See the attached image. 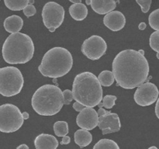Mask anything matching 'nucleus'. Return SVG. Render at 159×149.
Segmentation results:
<instances>
[{
    "label": "nucleus",
    "instance_id": "f257e3e1",
    "mask_svg": "<svg viewBox=\"0 0 159 149\" xmlns=\"http://www.w3.org/2000/svg\"><path fill=\"white\" fill-rule=\"evenodd\" d=\"M112 66L116 86L125 89L138 88L148 77V61L144 55L135 50L120 51L113 59Z\"/></svg>",
    "mask_w": 159,
    "mask_h": 149
},
{
    "label": "nucleus",
    "instance_id": "f03ea898",
    "mask_svg": "<svg viewBox=\"0 0 159 149\" xmlns=\"http://www.w3.org/2000/svg\"><path fill=\"white\" fill-rule=\"evenodd\" d=\"M74 99L85 107L93 108L102 100V88L98 78L89 71L75 76L72 85Z\"/></svg>",
    "mask_w": 159,
    "mask_h": 149
},
{
    "label": "nucleus",
    "instance_id": "7ed1b4c3",
    "mask_svg": "<svg viewBox=\"0 0 159 149\" xmlns=\"http://www.w3.org/2000/svg\"><path fill=\"white\" fill-rule=\"evenodd\" d=\"M2 53L6 63L25 64L30 61L34 56V42L27 34L22 33L10 34L3 43Z\"/></svg>",
    "mask_w": 159,
    "mask_h": 149
},
{
    "label": "nucleus",
    "instance_id": "20e7f679",
    "mask_svg": "<svg viewBox=\"0 0 159 149\" xmlns=\"http://www.w3.org/2000/svg\"><path fill=\"white\" fill-rule=\"evenodd\" d=\"M31 104L34 111L41 116H54L65 104L63 92L54 85H43L32 96Z\"/></svg>",
    "mask_w": 159,
    "mask_h": 149
},
{
    "label": "nucleus",
    "instance_id": "39448f33",
    "mask_svg": "<svg viewBox=\"0 0 159 149\" xmlns=\"http://www.w3.org/2000/svg\"><path fill=\"white\" fill-rule=\"evenodd\" d=\"M73 57L67 49L61 47L51 48L45 53L38 70L44 77H62L71 71Z\"/></svg>",
    "mask_w": 159,
    "mask_h": 149
},
{
    "label": "nucleus",
    "instance_id": "423d86ee",
    "mask_svg": "<svg viewBox=\"0 0 159 149\" xmlns=\"http://www.w3.org/2000/svg\"><path fill=\"white\" fill-rule=\"evenodd\" d=\"M24 79L21 71L16 67L0 68V94L6 97L16 96L21 92Z\"/></svg>",
    "mask_w": 159,
    "mask_h": 149
},
{
    "label": "nucleus",
    "instance_id": "0eeeda50",
    "mask_svg": "<svg viewBox=\"0 0 159 149\" xmlns=\"http://www.w3.org/2000/svg\"><path fill=\"white\" fill-rule=\"evenodd\" d=\"M24 119L16 106L6 103L0 106V131L12 133L18 130L23 124Z\"/></svg>",
    "mask_w": 159,
    "mask_h": 149
},
{
    "label": "nucleus",
    "instance_id": "6e6552de",
    "mask_svg": "<svg viewBox=\"0 0 159 149\" xmlns=\"http://www.w3.org/2000/svg\"><path fill=\"white\" fill-rule=\"evenodd\" d=\"M43 23L50 32H54L60 27L65 19V9L55 2H49L44 5L42 10Z\"/></svg>",
    "mask_w": 159,
    "mask_h": 149
},
{
    "label": "nucleus",
    "instance_id": "1a4fd4ad",
    "mask_svg": "<svg viewBox=\"0 0 159 149\" xmlns=\"http://www.w3.org/2000/svg\"><path fill=\"white\" fill-rule=\"evenodd\" d=\"M107 44L102 37L93 35L84 40L82 45V54L89 59L93 61L99 60L105 54Z\"/></svg>",
    "mask_w": 159,
    "mask_h": 149
},
{
    "label": "nucleus",
    "instance_id": "9d476101",
    "mask_svg": "<svg viewBox=\"0 0 159 149\" xmlns=\"http://www.w3.org/2000/svg\"><path fill=\"white\" fill-rule=\"evenodd\" d=\"M158 87L152 82H146L137 88L134 99L138 105L148 106L152 105L158 100Z\"/></svg>",
    "mask_w": 159,
    "mask_h": 149
},
{
    "label": "nucleus",
    "instance_id": "9b49d317",
    "mask_svg": "<svg viewBox=\"0 0 159 149\" xmlns=\"http://www.w3.org/2000/svg\"><path fill=\"white\" fill-rule=\"evenodd\" d=\"M98 126L104 135L119 131L121 127L119 116L116 113L109 111L102 116H99Z\"/></svg>",
    "mask_w": 159,
    "mask_h": 149
},
{
    "label": "nucleus",
    "instance_id": "f8f14e48",
    "mask_svg": "<svg viewBox=\"0 0 159 149\" xmlns=\"http://www.w3.org/2000/svg\"><path fill=\"white\" fill-rule=\"evenodd\" d=\"M99 115L93 108L85 107L79 113L76 118V124L83 130H91L98 126Z\"/></svg>",
    "mask_w": 159,
    "mask_h": 149
},
{
    "label": "nucleus",
    "instance_id": "ddd939ff",
    "mask_svg": "<svg viewBox=\"0 0 159 149\" xmlns=\"http://www.w3.org/2000/svg\"><path fill=\"white\" fill-rule=\"evenodd\" d=\"M103 23L112 31H120L126 24V18L120 11H113L103 18Z\"/></svg>",
    "mask_w": 159,
    "mask_h": 149
},
{
    "label": "nucleus",
    "instance_id": "4468645a",
    "mask_svg": "<svg viewBox=\"0 0 159 149\" xmlns=\"http://www.w3.org/2000/svg\"><path fill=\"white\" fill-rule=\"evenodd\" d=\"M36 149H56L58 146V141L51 134L41 133L34 140Z\"/></svg>",
    "mask_w": 159,
    "mask_h": 149
},
{
    "label": "nucleus",
    "instance_id": "2eb2a0df",
    "mask_svg": "<svg viewBox=\"0 0 159 149\" xmlns=\"http://www.w3.org/2000/svg\"><path fill=\"white\" fill-rule=\"evenodd\" d=\"M116 2L113 0H91V7L96 13L107 15L116 8Z\"/></svg>",
    "mask_w": 159,
    "mask_h": 149
},
{
    "label": "nucleus",
    "instance_id": "dca6fc26",
    "mask_svg": "<svg viewBox=\"0 0 159 149\" xmlns=\"http://www.w3.org/2000/svg\"><path fill=\"white\" fill-rule=\"evenodd\" d=\"M4 28L8 33L11 34L20 33L23 26V20L20 16L16 15H12L7 17L4 20Z\"/></svg>",
    "mask_w": 159,
    "mask_h": 149
},
{
    "label": "nucleus",
    "instance_id": "f3484780",
    "mask_svg": "<svg viewBox=\"0 0 159 149\" xmlns=\"http://www.w3.org/2000/svg\"><path fill=\"white\" fill-rule=\"evenodd\" d=\"M69 13L71 16L77 21H82L86 18L88 15V9L85 4H72L69 7Z\"/></svg>",
    "mask_w": 159,
    "mask_h": 149
},
{
    "label": "nucleus",
    "instance_id": "a211bd4d",
    "mask_svg": "<svg viewBox=\"0 0 159 149\" xmlns=\"http://www.w3.org/2000/svg\"><path fill=\"white\" fill-rule=\"evenodd\" d=\"M75 142L81 148L89 145L93 141V136L89 130L79 129L75 133Z\"/></svg>",
    "mask_w": 159,
    "mask_h": 149
},
{
    "label": "nucleus",
    "instance_id": "6ab92c4d",
    "mask_svg": "<svg viewBox=\"0 0 159 149\" xmlns=\"http://www.w3.org/2000/svg\"><path fill=\"white\" fill-rule=\"evenodd\" d=\"M5 5L9 9L12 11L23 10L29 5V0H5Z\"/></svg>",
    "mask_w": 159,
    "mask_h": 149
},
{
    "label": "nucleus",
    "instance_id": "aec40b11",
    "mask_svg": "<svg viewBox=\"0 0 159 149\" xmlns=\"http://www.w3.org/2000/svg\"><path fill=\"white\" fill-rule=\"evenodd\" d=\"M98 79H99L101 85H102V86H106V87H108V86H110V85H112L115 81L114 75H113V71H109V70L102 71V72L99 74Z\"/></svg>",
    "mask_w": 159,
    "mask_h": 149
},
{
    "label": "nucleus",
    "instance_id": "412c9836",
    "mask_svg": "<svg viewBox=\"0 0 159 149\" xmlns=\"http://www.w3.org/2000/svg\"><path fill=\"white\" fill-rule=\"evenodd\" d=\"M93 149H120V147L113 140L101 139L95 144Z\"/></svg>",
    "mask_w": 159,
    "mask_h": 149
},
{
    "label": "nucleus",
    "instance_id": "4be33fe9",
    "mask_svg": "<svg viewBox=\"0 0 159 149\" xmlns=\"http://www.w3.org/2000/svg\"><path fill=\"white\" fill-rule=\"evenodd\" d=\"M54 131L57 137L67 136L68 133V124L65 121H57L54 124Z\"/></svg>",
    "mask_w": 159,
    "mask_h": 149
},
{
    "label": "nucleus",
    "instance_id": "5701e85b",
    "mask_svg": "<svg viewBox=\"0 0 159 149\" xmlns=\"http://www.w3.org/2000/svg\"><path fill=\"white\" fill-rule=\"evenodd\" d=\"M149 25L155 30L159 31V9L154 10L148 18Z\"/></svg>",
    "mask_w": 159,
    "mask_h": 149
},
{
    "label": "nucleus",
    "instance_id": "b1692460",
    "mask_svg": "<svg viewBox=\"0 0 159 149\" xmlns=\"http://www.w3.org/2000/svg\"><path fill=\"white\" fill-rule=\"evenodd\" d=\"M149 43L153 51L159 53V31H155L151 34Z\"/></svg>",
    "mask_w": 159,
    "mask_h": 149
},
{
    "label": "nucleus",
    "instance_id": "393cba45",
    "mask_svg": "<svg viewBox=\"0 0 159 149\" xmlns=\"http://www.w3.org/2000/svg\"><path fill=\"white\" fill-rule=\"evenodd\" d=\"M117 99V97L116 96L113 95H107L102 99V104L103 106L107 109L113 108V106H115V102Z\"/></svg>",
    "mask_w": 159,
    "mask_h": 149
},
{
    "label": "nucleus",
    "instance_id": "a878e982",
    "mask_svg": "<svg viewBox=\"0 0 159 149\" xmlns=\"http://www.w3.org/2000/svg\"><path fill=\"white\" fill-rule=\"evenodd\" d=\"M137 3L141 6V10L144 13H146L149 11L152 5V0H137Z\"/></svg>",
    "mask_w": 159,
    "mask_h": 149
},
{
    "label": "nucleus",
    "instance_id": "bb28decb",
    "mask_svg": "<svg viewBox=\"0 0 159 149\" xmlns=\"http://www.w3.org/2000/svg\"><path fill=\"white\" fill-rule=\"evenodd\" d=\"M37 12L35 6L34 5H28L24 9H23V13L26 17H30L34 16Z\"/></svg>",
    "mask_w": 159,
    "mask_h": 149
},
{
    "label": "nucleus",
    "instance_id": "cd10ccee",
    "mask_svg": "<svg viewBox=\"0 0 159 149\" xmlns=\"http://www.w3.org/2000/svg\"><path fill=\"white\" fill-rule=\"evenodd\" d=\"M63 96L64 99H65V105H69V104L71 103V101L74 99L72 91H71V90L69 89H65V91H63Z\"/></svg>",
    "mask_w": 159,
    "mask_h": 149
},
{
    "label": "nucleus",
    "instance_id": "c85d7f7f",
    "mask_svg": "<svg viewBox=\"0 0 159 149\" xmlns=\"http://www.w3.org/2000/svg\"><path fill=\"white\" fill-rule=\"evenodd\" d=\"M73 108H74L75 110H76L77 112H79V113H80V112H82L85 107L83 105H82L81 103H79V102H75L73 104Z\"/></svg>",
    "mask_w": 159,
    "mask_h": 149
},
{
    "label": "nucleus",
    "instance_id": "c756f323",
    "mask_svg": "<svg viewBox=\"0 0 159 149\" xmlns=\"http://www.w3.org/2000/svg\"><path fill=\"white\" fill-rule=\"evenodd\" d=\"M70 142H71V138H70V137L65 136V137H63V138H62V141H61V144H68Z\"/></svg>",
    "mask_w": 159,
    "mask_h": 149
},
{
    "label": "nucleus",
    "instance_id": "7c9ffc66",
    "mask_svg": "<svg viewBox=\"0 0 159 149\" xmlns=\"http://www.w3.org/2000/svg\"><path fill=\"white\" fill-rule=\"evenodd\" d=\"M155 114H156L157 117L159 119V98L157 100L156 106H155Z\"/></svg>",
    "mask_w": 159,
    "mask_h": 149
},
{
    "label": "nucleus",
    "instance_id": "2f4dec72",
    "mask_svg": "<svg viewBox=\"0 0 159 149\" xmlns=\"http://www.w3.org/2000/svg\"><path fill=\"white\" fill-rule=\"evenodd\" d=\"M107 113V110H104V109H102V108H99V110H98V112H97V113H98V115H99V116H102V115H104V114H105V113Z\"/></svg>",
    "mask_w": 159,
    "mask_h": 149
},
{
    "label": "nucleus",
    "instance_id": "473e14b6",
    "mask_svg": "<svg viewBox=\"0 0 159 149\" xmlns=\"http://www.w3.org/2000/svg\"><path fill=\"white\" fill-rule=\"evenodd\" d=\"M146 26H147V25H146L145 23H141L139 24V26H138V28L141 30H144V29H145Z\"/></svg>",
    "mask_w": 159,
    "mask_h": 149
},
{
    "label": "nucleus",
    "instance_id": "72a5a7b5",
    "mask_svg": "<svg viewBox=\"0 0 159 149\" xmlns=\"http://www.w3.org/2000/svg\"><path fill=\"white\" fill-rule=\"evenodd\" d=\"M16 149H29V147H28L26 144H20V146H18Z\"/></svg>",
    "mask_w": 159,
    "mask_h": 149
},
{
    "label": "nucleus",
    "instance_id": "f704fd0d",
    "mask_svg": "<svg viewBox=\"0 0 159 149\" xmlns=\"http://www.w3.org/2000/svg\"><path fill=\"white\" fill-rule=\"evenodd\" d=\"M22 114H23V117L24 120H27L29 118V113H26V112H23Z\"/></svg>",
    "mask_w": 159,
    "mask_h": 149
},
{
    "label": "nucleus",
    "instance_id": "c9c22d12",
    "mask_svg": "<svg viewBox=\"0 0 159 149\" xmlns=\"http://www.w3.org/2000/svg\"><path fill=\"white\" fill-rule=\"evenodd\" d=\"M71 2H72L73 4H79V3H82L81 0H70Z\"/></svg>",
    "mask_w": 159,
    "mask_h": 149
},
{
    "label": "nucleus",
    "instance_id": "e433bc0d",
    "mask_svg": "<svg viewBox=\"0 0 159 149\" xmlns=\"http://www.w3.org/2000/svg\"><path fill=\"white\" fill-rule=\"evenodd\" d=\"M86 5H90L91 6V0H85Z\"/></svg>",
    "mask_w": 159,
    "mask_h": 149
},
{
    "label": "nucleus",
    "instance_id": "4c0bfd02",
    "mask_svg": "<svg viewBox=\"0 0 159 149\" xmlns=\"http://www.w3.org/2000/svg\"><path fill=\"white\" fill-rule=\"evenodd\" d=\"M139 51L140 54H142V55H144V51H143V50H139V51Z\"/></svg>",
    "mask_w": 159,
    "mask_h": 149
},
{
    "label": "nucleus",
    "instance_id": "58836bf2",
    "mask_svg": "<svg viewBox=\"0 0 159 149\" xmlns=\"http://www.w3.org/2000/svg\"><path fill=\"white\" fill-rule=\"evenodd\" d=\"M148 149H158V148L157 147H155V146H152V147H149Z\"/></svg>",
    "mask_w": 159,
    "mask_h": 149
},
{
    "label": "nucleus",
    "instance_id": "ea45409f",
    "mask_svg": "<svg viewBox=\"0 0 159 149\" xmlns=\"http://www.w3.org/2000/svg\"><path fill=\"white\" fill-rule=\"evenodd\" d=\"M98 106H99V108H102V107L103 106V104H102V102H100V103H99V105H98Z\"/></svg>",
    "mask_w": 159,
    "mask_h": 149
},
{
    "label": "nucleus",
    "instance_id": "a19ab883",
    "mask_svg": "<svg viewBox=\"0 0 159 149\" xmlns=\"http://www.w3.org/2000/svg\"><path fill=\"white\" fill-rule=\"evenodd\" d=\"M34 1H33V0H29V5H33L34 4Z\"/></svg>",
    "mask_w": 159,
    "mask_h": 149
},
{
    "label": "nucleus",
    "instance_id": "79ce46f5",
    "mask_svg": "<svg viewBox=\"0 0 159 149\" xmlns=\"http://www.w3.org/2000/svg\"><path fill=\"white\" fill-rule=\"evenodd\" d=\"M157 58L159 59V53H157Z\"/></svg>",
    "mask_w": 159,
    "mask_h": 149
},
{
    "label": "nucleus",
    "instance_id": "37998d69",
    "mask_svg": "<svg viewBox=\"0 0 159 149\" xmlns=\"http://www.w3.org/2000/svg\"><path fill=\"white\" fill-rule=\"evenodd\" d=\"M53 82H57V79H54V80H53Z\"/></svg>",
    "mask_w": 159,
    "mask_h": 149
}]
</instances>
